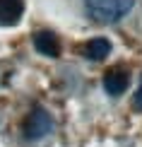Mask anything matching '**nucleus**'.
Instances as JSON below:
<instances>
[{
    "label": "nucleus",
    "mask_w": 142,
    "mask_h": 147,
    "mask_svg": "<svg viewBox=\"0 0 142 147\" xmlns=\"http://www.w3.org/2000/svg\"><path fill=\"white\" fill-rule=\"evenodd\" d=\"M111 53V41L106 39V36H94V39H89L87 44L82 46V56L87 60H104Z\"/></svg>",
    "instance_id": "423d86ee"
},
{
    "label": "nucleus",
    "mask_w": 142,
    "mask_h": 147,
    "mask_svg": "<svg viewBox=\"0 0 142 147\" xmlns=\"http://www.w3.org/2000/svg\"><path fill=\"white\" fill-rule=\"evenodd\" d=\"M130 84V72L125 68H111L104 75V92L111 96H120Z\"/></svg>",
    "instance_id": "7ed1b4c3"
},
{
    "label": "nucleus",
    "mask_w": 142,
    "mask_h": 147,
    "mask_svg": "<svg viewBox=\"0 0 142 147\" xmlns=\"http://www.w3.org/2000/svg\"><path fill=\"white\" fill-rule=\"evenodd\" d=\"M34 48L46 58H58L60 56V41L58 36L48 29H41V32L34 34Z\"/></svg>",
    "instance_id": "20e7f679"
},
{
    "label": "nucleus",
    "mask_w": 142,
    "mask_h": 147,
    "mask_svg": "<svg viewBox=\"0 0 142 147\" xmlns=\"http://www.w3.org/2000/svg\"><path fill=\"white\" fill-rule=\"evenodd\" d=\"M133 109H135V111H142V84L137 87V92L133 94Z\"/></svg>",
    "instance_id": "0eeeda50"
},
{
    "label": "nucleus",
    "mask_w": 142,
    "mask_h": 147,
    "mask_svg": "<svg viewBox=\"0 0 142 147\" xmlns=\"http://www.w3.org/2000/svg\"><path fill=\"white\" fill-rule=\"evenodd\" d=\"M135 7V0H84V12L96 24H116Z\"/></svg>",
    "instance_id": "f257e3e1"
},
{
    "label": "nucleus",
    "mask_w": 142,
    "mask_h": 147,
    "mask_svg": "<svg viewBox=\"0 0 142 147\" xmlns=\"http://www.w3.org/2000/svg\"><path fill=\"white\" fill-rule=\"evenodd\" d=\"M51 133H53V116L48 113L44 106H34L32 113L24 121V138L36 142V140L51 135Z\"/></svg>",
    "instance_id": "f03ea898"
},
{
    "label": "nucleus",
    "mask_w": 142,
    "mask_h": 147,
    "mask_svg": "<svg viewBox=\"0 0 142 147\" xmlns=\"http://www.w3.org/2000/svg\"><path fill=\"white\" fill-rule=\"evenodd\" d=\"M24 15V0H0V27H15Z\"/></svg>",
    "instance_id": "39448f33"
}]
</instances>
